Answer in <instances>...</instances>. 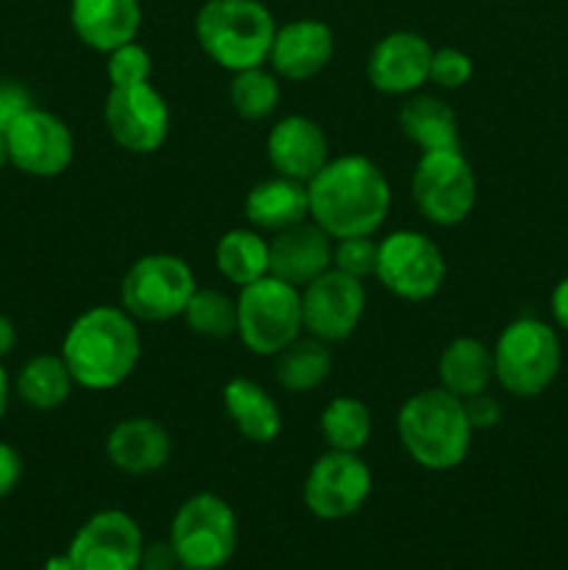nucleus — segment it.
I'll return each instance as SVG.
<instances>
[{
    "instance_id": "obj_13",
    "label": "nucleus",
    "mask_w": 568,
    "mask_h": 570,
    "mask_svg": "<svg viewBox=\"0 0 568 570\" xmlns=\"http://www.w3.org/2000/svg\"><path fill=\"white\" fill-rule=\"evenodd\" d=\"M9 165L31 178H56L76 159V139L70 126L48 109L22 111L3 131Z\"/></svg>"
},
{
    "instance_id": "obj_38",
    "label": "nucleus",
    "mask_w": 568,
    "mask_h": 570,
    "mask_svg": "<svg viewBox=\"0 0 568 570\" xmlns=\"http://www.w3.org/2000/svg\"><path fill=\"white\" fill-rule=\"evenodd\" d=\"M176 566H178V557L170 540H156V543L143 546L139 570H173Z\"/></svg>"
},
{
    "instance_id": "obj_36",
    "label": "nucleus",
    "mask_w": 568,
    "mask_h": 570,
    "mask_svg": "<svg viewBox=\"0 0 568 570\" xmlns=\"http://www.w3.org/2000/svg\"><path fill=\"white\" fill-rule=\"evenodd\" d=\"M462 404H466V415L473 432H488L501 423V401L490 395L488 390L471 395V399H462Z\"/></svg>"
},
{
    "instance_id": "obj_18",
    "label": "nucleus",
    "mask_w": 568,
    "mask_h": 570,
    "mask_svg": "<svg viewBox=\"0 0 568 570\" xmlns=\"http://www.w3.org/2000/svg\"><path fill=\"white\" fill-rule=\"evenodd\" d=\"M334 59V31L317 17H298L273 33L271 70L282 81H310L326 70Z\"/></svg>"
},
{
    "instance_id": "obj_10",
    "label": "nucleus",
    "mask_w": 568,
    "mask_h": 570,
    "mask_svg": "<svg viewBox=\"0 0 568 570\" xmlns=\"http://www.w3.org/2000/svg\"><path fill=\"white\" fill-rule=\"evenodd\" d=\"M379 284L407 304L432 301L445 284V256L432 237L415 228H399L379 239Z\"/></svg>"
},
{
    "instance_id": "obj_43",
    "label": "nucleus",
    "mask_w": 568,
    "mask_h": 570,
    "mask_svg": "<svg viewBox=\"0 0 568 570\" xmlns=\"http://www.w3.org/2000/svg\"><path fill=\"white\" fill-rule=\"evenodd\" d=\"M6 165H9V156H6V139H3V131H0V173H3Z\"/></svg>"
},
{
    "instance_id": "obj_4",
    "label": "nucleus",
    "mask_w": 568,
    "mask_h": 570,
    "mask_svg": "<svg viewBox=\"0 0 568 570\" xmlns=\"http://www.w3.org/2000/svg\"><path fill=\"white\" fill-rule=\"evenodd\" d=\"M276 20L262 0H206L195 14V39L221 70L259 67L271 53Z\"/></svg>"
},
{
    "instance_id": "obj_19",
    "label": "nucleus",
    "mask_w": 568,
    "mask_h": 570,
    "mask_svg": "<svg viewBox=\"0 0 568 570\" xmlns=\"http://www.w3.org/2000/svg\"><path fill=\"white\" fill-rule=\"evenodd\" d=\"M106 460L128 476H150L173 456V438L154 417H123L106 434Z\"/></svg>"
},
{
    "instance_id": "obj_3",
    "label": "nucleus",
    "mask_w": 568,
    "mask_h": 570,
    "mask_svg": "<svg viewBox=\"0 0 568 570\" xmlns=\"http://www.w3.org/2000/svg\"><path fill=\"white\" fill-rule=\"evenodd\" d=\"M401 449L423 471L445 473L460 468L471 454L473 429L462 399L449 390L427 387L412 393L395 415Z\"/></svg>"
},
{
    "instance_id": "obj_39",
    "label": "nucleus",
    "mask_w": 568,
    "mask_h": 570,
    "mask_svg": "<svg viewBox=\"0 0 568 570\" xmlns=\"http://www.w3.org/2000/svg\"><path fill=\"white\" fill-rule=\"evenodd\" d=\"M549 309L557 326H560L562 332H568V276H562L560 282L555 284V289H551Z\"/></svg>"
},
{
    "instance_id": "obj_24",
    "label": "nucleus",
    "mask_w": 568,
    "mask_h": 570,
    "mask_svg": "<svg viewBox=\"0 0 568 570\" xmlns=\"http://www.w3.org/2000/svg\"><path fill=\"white\" fill-rule=\"evenodd\" d=\"M401 134L415 145L421 154L427 150L460 148V122L454 109L443 98L429 92L407 95L399 109Z\"/></svg>"
},
{
    "instance_id": "obj_2",
    "label": "nucleus",
    "mask_w": 568,
    "mask_h": 570,
    "mask_svg": "<svg viewBox=\"0 0 568 570\" xmlns=\"http://www.w3.org/2000/svg\"><path fill=\"white\" fill-rule=\"evenodd\" d=\"M59 354L76 387L106 393L134 376L143 360V337L137 321L120 304H98L67 326Z\"/></svg>"
},
{
    "instance_id": "obj_22",
    "label": "nucleus",
    "mask_w": 568,
    "mask_h": 570,
    "mask_svg": "<svg viewBox=\"0 0 568 570\" xmlns=\"http://www.w3.org/2000/svg\"><path fill=\"white\" fill-rule=\"evenodd\" d=\"M243 215L251 228L262 234H278L295 223L310 220V195L306 184L273 173L248 189Z\"/></svg>"
},
{
    "instance_id": "obj_17",
    "label": "nucleus",
    "mask_w": 568,
    "mask_h": 570,
    "mask_svg": "<svg viewBox=\"0 0 568 570\" xmlns=\"http://www.w3.org/2000/svg\"><path fill=\"white\" fill-rule=\"evenodd\" d=\"M265 156L276 176L301 184H310L332 159L326 131L306 115H287L273 122L265 139Z\"/></svg>"
},
{
    "instance_id": "obj_30",
    "label": "nucleus",
    "mask_w": 568,
    "mask_h": 570,
    "mask_svg": "<svg viewBox=\"0 0 568 570\" xmlns=\"http://www.w3.org/2000/svg\"><path fill=\"white\" fill-rule=\"evenodd\" d=\"M228 100H232V109L239 120H267L282 100V78L273 70H265V65L232 72Z\"/></svg>"
},
{
    "instance_id": "obj_33",
    "label": "nucleus",
    "mask_w": 568,
    "mask_h": 570,
    "mask_svg": "<svg viewBox=\"0 0 568 570\" xmlns=\"http://www.w3.org/2000/svg\"><path fill=\"white\" fill-rule=\"evenodd\" d=\"M376 254H379L376 234H360V237L334 239L332 267H337V271L365 282V278H371L373 273H376Z\"/></svg>"
},
{
    "instance_id": "obj_23",
    "label": "nucleus",
    "mask_w": 568,
    "mask_h": 570,
    "mask_svg": "<svg viewBox=\"0 0 568 570\" xmlns=\"http://www.w3.org/2000/svg\"><path fill=\"white\" fill-rule=\"evenodd\" d=\"M223 410L232 426L248 443L271 445L282 434V410L276 399L248 376H234L223 384Z\"/></svg>"
},
{
    "instance_id": "obj_12",
    "label": "nucleus",
    "mask_w": 568,
    "mask_h": 570,
    "mask_svg": "<svg viewBox=\"0 0 568 570\" xmlns=\"http://www.w3.org/2000/svg\"><path fill=\"white\" fill-rule=\"evenodd\" d=\"M104 122L115 145L134 156H150L167 142L173 126L170 106L154 83L109 87Z\"/></svg>"
},
{
    "instance_id": "obj_32",
    "label": "nucleus",
    "mask_w": 568,
    "mask_h": 570,
    "mask_svg": "<svg viewBox=\"0 0 568 570\" xmlns=\"http://www.w3.org/2000/svg\"><path fill=\"white\" fill-rule=\"evenodd\" d=\"M150 76H154V59H150L148 48L139 45L137 39L106 53V78H109V87L148 83Z\"/></svg>"
},
{
    "instance_id": "obj_34",
    "label": "nucleus",
    "mask_w": 568,
    "mask_h": 570,
    "mask_svg": "<svg viewBox=\"0 0 568 570\" xmlns=\"http://www.w3.org/2000/svg\"><path fill=\"white\" fill-rule=\"evenodd\" d=\"M473 78V61L466 50L460 48H434L432 65H429V81L434 87L445 89H462Z\"/></svg>"
},
{
    "instance_id": "obj_16",
    "label": "nucleus",
    "mask_w": 568,
    "mask_h": 570,
    "mask_svg": "<svg viewBox=\"0 0 568 570\" xmlns=\"http://www.w3.org/2000/svg\"><path fill=\"white\" fill-rule=\"evenodd\" d=\"M434 48L415 31H390L371 48L365 76L376 92L407 98L429 81Z\"/></svg>"
},
{
    "instance_id": "obj_35",
    "label": "nucleus",
    "mask_w": 568,
    "mask_h": 570,
    "mask_svg": "<svg viewBox=\"0 0 568 570\" xmlns=\"http://www.w3.org/2000/svg\"><path fill=\"white\" fill-rule=\"evenodd\" d=\"M31 106V92L20 81H14V78H0V131H6Z\"/></svg>"
},
{
    "instance_id": "obj_28",
    "label": "nucleus",
    "mask_w": 568,
    "mask_h": 570,
    "mask_svg": "<svg viewBox=\"0 0 568 570\" xmlns=\"http://www.w3.org/2000/svg\"><path fill=\"white\" fill-rule=\"evenodd\" d=\"M72 387H76V382H72L61 354L31 356L28 362H22L14 382V390L22 404L37 412L59 410L61 404H67Z\"/></svg>"
},
{
    "instance_id": "obj_9",
    "label": "nucleus",
    "mask_w": 568,
    "mask_h": 570,
    "mask_svg": "<svg viewBox=\"0 0 568 570\" xmlns=\"http://www.w3.org/2000/svg\"><path fill=\"white\" fill-rule=\"evenodd\" d=\"M410 193L415 209L438 228H454L477 206V173L462 148L427 150L412 167Z\"/></svg>"
},
{
    "instance_id": "obj_37",
    "label": "nucleus",
    "mask_w": 568,
    "mask_h": 570,
    "mask_svg": "<svg viewBox=\"0 0 568 570\" xmlns=\"http://www.w3.org/2000/svg\"><path fill=\"white\" fill-rule=\"evenodd\" d=\"M22 479V456L14 445L0 443V499L11 495Z\"/></svg>"
},
{
    "instance_id": "obj_8",
    "label": "nucleus",
    "mask_w": 568,
    "mask_h": 570,
    "mask_svg": "<svg viewBox=\"0 0 568 570\" xmlns=\"http://www.w3.org/2000/svg\"><path fill=\"white\" fill-rule=\"evenodd\" d=\"M198 278L176 254H145L123 273L120 306L137 323H167L184 315Z\"/></svg>"
},
{
    "instance_id": "obj_7",
    "label": "nucleus",
    "mask_w": 568,
    "mask_h": 570,
    "mask_svg": "<svg viewBox=\"0 0 568 570\" xmlns=\"http://www.w3.org/2000/svg\"><path fill=\"white\" fill-rule=\"evenodd\" d=\"M167 540L184 570H221L237 551V515L217 493H195L173 515Z\"/></svg>"
},
{
    "instance_id": "obj_27",
    "label": "nucleus",
    "mask_w": 568,
    "mask_h": 570,
    "mask_svg": "<svg viewBox=\"0 0 568 570\" xmlns=\"http://www.w3.org/2000/svg\"><path fill=\"white\" fill-rule=\"evenodd\" d=\"M273 373H276L278 387L287 393H312L329 379L334 367L332 345L312 334H301L284 351L273 356Z\"/></svg>"
},
{
    "instance_id": "obj_21",
    "label": "nucleus",
    "mask_w": 568,
    "mask_h": 570,
    "mask_svg": "<svg viewBox=\"0 0 568 570\" xmlns=\"http://www.w3.org/2000/svg\"><path fill=\"white\" fill-rule=\"evenodd\" d=\"M70 26L78 42L98 53L137 39L143 26L139 0H70Z\"/></svg>"
},
{
    "instance_id": "obj_31",
    "label": "nucleus",
    "mask_w": 568,
    "mask_h": 570,
    "mask_svg": "<svg viewBox=\"0 0 568 570\" xmlns=\"http://www.w3.org/2000/svg\"><path fill=\"white\" fill-rule=\"evenodd\" d=\"M182 321L198 337L226 340L237 334V301L212 287H198L184 309Z\"/></svg>"
},
{
    "instance_id": "obj_14",
    "label": "nucleus",
    "mask_w": 568,
    "mask_h": 570,
    "mask_svg": "<svg viewBox=\"0 0 568 570\" xmlns=\"http://www.w3.org/2000/svg\"><path fill=\"white\" fill-rule=\"evenodd\" d=\"M365 304V282L337 271V267H329L306 287H301L304 332L329 345L343 343L360 328Z\"/></svg>"
},
{
    "instance_id": "obj_26",
    "label": "nucleus",
    "mask_w": 568,
    "mask_h": 570,
    "mask_svg": "<svg viewBox=\"0 0 568 570\" xmlns=\"http://www.w3.org/2000/svg\"><path fill=\"white\" fill-rule=\"evenodd\" d=\"M215 267L228 284L245 287L271 273V239L256 228H228L215 245Z\"/></svg>"
},
{
    "instance_id": "obj_25",
    "label": "nucleus",
    "mask_w": 568,
    "mask_h": 570,
    "mask_svg": "<svg viewBox=\"0 0 568 570\" xmlns=\"http://www.w3.org/2000/svg\"><path fill=\"white\" fill-rule=\"evenodd\" d=\"M493 382V348L477 337H454L438 360V384L457 399L484 393Z\"/></svg>"
},
{
    "instance_id": "obj_42",
    "label": "nucleus",
    "mask_w": 568,
    "mask_h": 570,
    "mask_svg": "<svg viewBox=\"0 0 568 570\" xmlns=\"http://www.w3.org/2000/svg\"><path fill=\"white\" fill-rule=\"evenodd\" d=\"M45 570H72V562H70V557H67V551L65 554L50 557V560L45 562Z\"/></svg>"
},
{
    "instance_id": "obj_15",
    "label": "nucleus",
    "mask_w": 568,
    "mask_h": 570,
    "mask_svg": "<svg viewBox=\"0 0 568 570\" xmlns=\"http://www.w3.org/2000/svg\"><path fill=\"white\" fill-rule=\"evenodd\" d=\"M143 529L128 512L100 510L81 523L70 540L72 570H139Z\"/></svg>"
},
{
    "instance_id": "obj_20",
    "label": "nucleus",
    "mask_w": 568,
    "mask_h": 570,
    "mask_svg": "<svg viewBox=\"0 0 568 570\" xmlns=\"http://www.w3.org/2000/svg\"><path fill=\"white\" fill-rule=\"evenodd\" d=\"M334 239L317 223L304 220L284 232L271 234V276L306 287L312 278L332 267Z\"/></svg>"
},
{
    "instance_id": "obj_6",
    "label": "nucleus",
    "mask_w": 568,
    "mask_h": 570,
    "mask_svg": "<svg viewBox=\"0 0 568 570\" xmlns=\"http://www.w3.org/2000/svg\"><path fill=\"white\" fill-rule=\"evenodd\" d=\"M237 337L254 356H276L304 334L301 289L276 276H262L237 289Z\"/></svg>"
},
{
    "instance_id": "obj_41",
    "label": "nucleus",
    "mask_w": 568,
    "mask_h": 570,
    "mask_svg": "<svg viewBox=\"0 0 568 570\" xmlns=\"http://www.w3.org/2000/svg\"><path fill=\"white\" fill-rule=\"evenodd\" d=\"M9 373H6L3 360H0V421H3L6 410H9Z\"/></svg>"
},
{
    "instance_id": "obj_1",
    "label": "nucleus",
    "mask_w": 568,
    "mask_h": 570,
    "mask_svg": "<svg viewBox=\"0 0 568 570\" xmlns=\"http://www.w3.org/2000/svg\"><path fill=\"white\" fill-rule=\"evenodd\" d=\"M310 220L332 239L376 234L393 204L382 167L362 154L332 156L306 184Z\"/></svg>"
},
{
    "instance_id": "obj_11",
    "label": "nucleus",
    "mask_w": 568,
    "mask_h": 570,
    "mask_svg": "<svg viewBox=\"0 0 568 570\" xmlns=\"http://www.w3.org/2000/svg\"><path fill=\"white\" fill-rule=\"evenodd\" d=\"M373 493L371 465L356 451L326 449L304 479V507L317 521H345Z\"/></svg>"
},
{
    "instance_id": "obj_5",
    "label": "nucleus",
    "mask_w": 568,
    "mask_h": 570,
    "mask_svg": "<svg viewBox=\"0 0 568 570\" xmlns=\"http://www.w3.org/2000/svg\"><path fill=\"white\" fill-rule=\"evenodd\" d=\"M562 351L555 328L540 317H516L493 345V382L512 399H538L560 373Z\"/></svg>"
},
{
    "instance_id": "obj_29",
    "label": "nucleus",
    "mask_w": 568,
    "mask_h": 570,
    "mask_svg": "<svg viewBox=\"0 0 568 570\" xmlns=\"http://www.w3.org/2000/svg\"><path fill=\"white\" fill-rule=\"evenodd\" d=\"M317 429L332 451H356L360 454L373 434V415L368 404L354 395H337L323 406Z\"/></svg>"
},
{
    "instance_id": "obj_40",
    "label": "nucleus",
    "mask_w": 568,
    "mask_h": 570,
    "mask_svg": "<svg viewBox=\"0 0 568 570\" xmlns=\"http://www.w3.org/2000/svg\"><path fill=\"white\" fill-rule=\"evenodd\" d=\"M17 345V328L14 323H11V317L0 315V360H6V356L14 351Z\"/></svg>"
}]
</instances>
